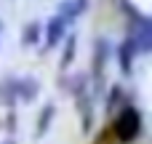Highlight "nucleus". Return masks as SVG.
Listing matches in <instances>:
<instances>
[{
	"label": "nucleus",
	"instance_id": "4",
	"mask_svg": "<svg viewBox=\"0 0 152 144\" xmlns=\"http://www.w3.org/2000/svg\"><path fill=\"white\" fill-rule=\"evenodd\" d=\"M134 56H136V45H134V40H126V43L120 45V51H118L123 75H131V69H134Z\"/></svg>",
	"mask_w": 152,
	"mask_h": 144
},
{
	"label": "nucleus",
	"instance_id": "8",
	"mask_svg": "<svg viewBox=\"0 0 152 144\" xmlns=\"http://www.w3.org/2000/svg\"><path fill=\"white\" fill-rule=\"evenodd\" d=\"M51 115H53V104H48L45 110H43V118H40V123H37V136L43 134V128L48 126V120H51Z\"/></svg>",
	"mask_w": 152,
	"mask_h": 144
},
{
	"label": "nucleus",
	"instance_id": "1",
	"mask_svg": "<svg viewBox=\"0 0 152 144\" xmlns=\"http://www.w3.org/2000/svg\"><path fill=\"white\" fill-rule=\"evenodd\" d=\"M142 134V112L136 107H123L115 118V136L120 142H134Z\"/></svg>",
	"mask_w": 152,
	"mask_h": 144
},
{
	"label": "nucleus",
	"instance_id": "5",
	"mask_svg": "<svg viewBox=\"0 0 152 144\" xmlns=\"http://www.w3.org/2000/svg\"><path fill=\"white\" fill-rule=\"evenodd\" d=\"M13 88H16L19 99H24V102H32V99H35V94H37V83H35L32 77H24V80L13 83Z\"/></svg>",
	"mask_w": 152,
	"mask_h": 144
},
{
	"label": "nucleus",
	"instance_id": "7",
	"mask_svg": "<svg viewBox=\"0 0 152 144\" xmlns=\"http://www.w3.org/2000/svg\"><path fill=\"white\" fill-rule=\"evenodd\" d=\"M37 32H40V24H37V21H32V24L27 27V32L21 35V43H35V37H37Z\"/></svg>",
	"mask_w": 152,
	"mask_h": 144
},
{
	"label": "nucleus",
	"instance_id": "6",
	"mask_svg": "<svg viewBox=\"0 0 152 144\" xmlns=\"http://www.w3.org/2000/svg\"><path fill=\"white\" fill-rule=\"evenodd\" d=\"M75 43H77V37H75V35H69V37H67V48H64V56H61V67H67V64L72 61V56H75Z\"/></svg>",
	"mask_w": 152,
	"mask_h": 144
},
{
	"label": "nucleus",
	"instance_id": "2",
	"mask_svg": "<svg viewBox=\"0 0 152 144\" xmlns=\"http://www.w3.org/2000/svg\"><path fill=\"white\" fill-rule=\"evenodd\" d=\"M67 24H69V21H64L59 13H56V16L45 24V45H48V48H53V45H56L64 35H67Z\"/></svg>",
	"mask_w": 152,
	"mask_h": 144
},
{
	"label": "nucleus",
	"instance_id": "3",
	"mask_svg": "<svg viewBox=\"0 0 152 144\" xmlns=\"http://www.w3.org/2000/svg\"><path fill=\"white\" fill-rule=\"evenodd\" d=\"M86 8H88V0H61V3H59V16H61L64 21H72V19H77Z\"/></svg>",
	"mask_w": 152,
	"mask_h": 144
}]
</instances>
